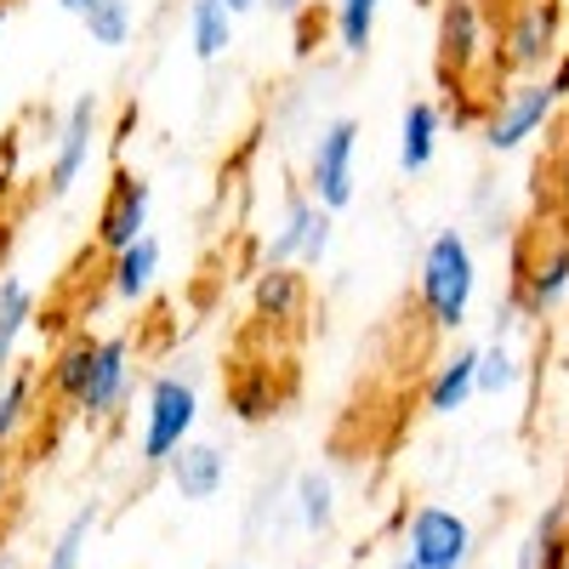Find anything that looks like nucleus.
Returning <instances> with one entry per match:
<instances>
[{
	"label": "nucleus",
	"instance_id": "f257e3e1",
	"mask_svg": "<svg viewBox=\"0 0 569 569\" xmlns=\"http://www.w3.org/2000/svg\"><path fill=\"white\" fill-rule=\"evenodd\" d=\"M416 297L421 313L433 330L456 337V330L472 319V302H479V251L461 228H439L421 251V273H416Z\"/></svg>",
	"mask_w": 569,
	"mask_h": 569
},
{
	"label": "nucleus",
	"instance_id": "f03ea898",
	"mask_svg": "<svg viewBox=\"0 0 569 569\" xmlns=\"http://www.w3.org/2000/svg\"><path fill=\"white\" fill-rule=\"evenodd\" d=\"M194 427H200V388L188 382V376H177V370H160L149 382V393H142L137 461L166 472V461L194 439Z\"/></svg>",
	"mask_w": 569,
	"mask_h": 569
},
{
	"label": "nucleus",
	"instance_id": "7ed1b4c3",
	"mask_svg": "<svg viewBox=\"0 0 569 569\" xmlns=\"http://www.w3.org/2000/svg\"><path fill=\"white\" fill-rule=\"evenodd\" d=\"M399 558H410L416 569H467L479 558V530L461 507L421 501L399 525Z\"/></svg>",
	"mask_w": 569,
	"mask_h": 569
},
{
	"label": "nucleus",
	"instance_id": "20e7f679",
	"mask_svg": "<svg viewBox=\"0 0 569 569\" xmlns=\"http://www.w3.org/2000/svg\"><path fill=\"white\" fill-rule=\"evenodd\" d=\"M558 52H563V0H525V7L507 18L490 63H496V74L541 80L558 63Z\"/></svg>",
	"mask_w": 569,
	"mask_h": 569
},
{
	"label": "nucleus",
	"instance_id": "39448f33",
	"mask_svg": "<svg viewBox=\"0 0 569 569\" xmlns=\"http://www.w3.org/2000/svg\"><path fill=\"white\" fill-rule=\"evenodd\" d=\"M302 194L330 217L353 206V194H359V120L353 114H337V120L319 126L313 149H308Z\"/></svg>",
	"mask_w": 569,
	"mask_h": 569
},
{
	"label": "nucleus",
	"instance_id": "423d86ee",
	"mask_svg": "<svg viewBox=\"0 0 569 569\" xmlns=\"http://www.w3.org/2000/svg\"><path fill=\"white\" fill-rule=\"evenodd\" d=\"M558 114V98L547 80H512L485 114V149L490 154H518L530 137L547 131V120Z\"/></svg>",
	"mask_w": 569,
	"mask_h": 569
},
{
	"label": "nucleus",
	"instance_id": "0eeeda50",
	"mask_svg": "<svg viewBox=\"0 0 569 569\" xmlns=\"http://www.w3.org/2000/svg\"><path fill=\"white\" fill-rule=\"evenodd\" d=\"M149 211H154V182L142 177V171H131V166H120V171L109 177V194H103V206H98V222H91V240H98V251L120 257L126 246H137L142 233H149Z\"/></svg>",
	"mask_w": 569,
	"mask_h": 569
},
{
	"label": "nucleus",
	"instance_id": "6e6552de",
	"mask_svg": "<svg viewBox=\"0 0 569 569\" xmlns=\"http://www.w3.org/2000/svg\"><path fill=\"white\" fill-rule=\"evenodd\" d=\"M98 120H103V103L91 98H74L58 120V137H52V160H46V194L52 200H69L86 166H91V149H98Z\"/></svg>",
	"mask_w": 569,
	"mask_h": 569
},
{
	"label": "nucleus",
	"instance_id": "1a4fd4ad",
	"mask_svg": "<svg viewBox=\"0 0 569 569\" xmlns=\"http://www.w3.org/2000/svg\"><path fill=\"white\" fill-rule=\"evenodd\" d=\"M131 376H137L131 337H120V330H114V337H98V348H91V370H86V388L74 399V416L114 421L126 410V399H131Z\"/></svg>",
	"mask_w": 569,
	"mask_h": 569
},
{
	"label": "nucleus",
	"instance_id": "9d476101",
	"mask_svg": "<svg viewBox=\"0 0 569 569\" xmlns=\"http://www.w3.org/2000/svg\"><path fill=\"white\" fill-rule=\"evenodd\" d=\"M490 52V23L479 0H445L439 7V74L467 80Z\"/></svg>",
	"mask_w": 569,
	"mask_h": 569
},
{
	"label": "nucleus",
	"instance_id": "9b49d317",
	"mask_svg": "<svg viewBox=\"0 0 569 569\" xmlns=\"http://www.w3.org/2000/svg\"><path fill=\"white\" fill-rule=\"evenodd\" d=\"M518 308H525V319H552L569 308V240H552L541 246V257L525 268L518 262V284H512Z\"/></svg>",
	"mask_w": 569,
	"mask_h": 569
},
{
	"label": "nucleus",
	"instance_id": "f8f14e48",
	"mask_svg": "<svg viewBox=\"0 0 569 569\" xmlns=\"http://www.w3.org/2000/svg\"><path fill=\"white\" fill-rule=\"evenodd\" d=\"M166 479H171L177 501L206 507V501H217L222 485H228V456H222L217 445H206V439H188V445L166 461Z\"/></svg>",
	"mask_w": 569,
	"mask_h": 569
},
{
	"label": "nucleus",
	"instance_id": "ddd939ff",
	"mask_svg": "<svg viewBox=\"0 0 569 569\" xmlns=\"http://www.w3.org/2000/svg\"><path fill=\"white\" fill-rule=\"evenodd\" d=\"M472 399H479V348L461 342V348H450V353L433 365V376H427L421 410H427V416H456V410H467Z\"/></svg>",
	"mask_w": 569,
	"mask_h": 569
},
{
	"label": "nucleus",
	"instance_id": "4468645a",
	"mask_svg": "<svg viewBox=\"0 0 569 569\" xmlns=\"http://www.w3.org/2000/svg\"><path fill=\"white\" fill-rule=\"evenodd\" d=\"M308 297H313L308 268H262L251 284V313L262 325H297L308 313Z\"/></svg>",
	"mask_w": 569,
	"mask_h": 569
},
{
	"label": "nucleus",
	"instance_id": "2eb2a0df",
	"mask_svg": "<svg viewBox=\"0 0 569 569\" xmlns=\"http://www.w3.org/2000/svg\"><path fill=\"white\" fill-rule=\"evenodd\" d=\"M512 569H569V496L547 501V512H536V525L518 541Z\"/></svg>",
	"mask_w": 569,
	"mask_h": 569
},
{
	"label": "nucleus",
	"instance_id": "dca6fc26",
	"mask_svg": "<svg viewBox=\"0 0 569 569\" xmlns=\"http://www.w3.org/2000/svg\"><path fill=\"white\" fill-rule=\"evenodd\" d=\"M439 137H445V109H439V103H427V98L405 103V114H399V171H405V177L433 171Z\"/></svg>",
	"mask_w": 569,
	"mask_h": 569
},
{
	"label": "nucleus",
	"instance_id": "f3484780",
	"mask_svg": "<svg viewBox=\"0 0 569 569\" xmlns=\"http://www.w3.org/2000/svg\"><path fill=\"white\" fill-rule=\"evenodd\" d=\"M160 262H166V251H160L154 233H142L137 246H126L120 257H109V291H114V302L137 308L160 284Z\"/></svg>",
	"mask_w": 569,
	"mask_h": 569
},
{
	"label": "nucleus",
	"instance_id": "a211bd4d",
	"mask_svg": "<svg viewBox=\"0 0 569 569\" xmlns=\"http://www.w3.org/2000/svg\"><path fill=\"white\" fill-rule=\"evenodd\" d=\"M40 416V365H23L0 376V450H12Z\"/></svg>",
	"mask_w": 569,
	"mask_h": 569
},
{
	"label": "nucleus",
	"instance_id": "6ab92c4d",
	"mask_svg": "<svg viewBox=\"0 0 569 569\" xmlns=\"http://www.w3.org/2000/svg\"><path fill=\"white\" fill-rule=\"evenodd\" d=\"M291 512L308 536H330L337 530V512H342V496H337V479L325 467H302L291 479Z\"/></svg>",
	"mask_w": 569,
	"mask_h": 569
},
{
	"label": "nucleus",
	"instance_id": "aec40b11",
	"mask_svg": "<svg viewBox=\"0 0 569 569\" xmlns=\"http://www.w3.org/2000/svg\"><path fill=\"white\" fill-rule=\"evenodd\" d=\"M91 348H98V337L91 330H74V337H63L58 342V353H52V365L40 370V388L52 393L63 410H74V399H80V388H86V370H91Z\"/></svg>",
	"mask_w": 569,
	"mask_h": 569
},
{
	"label": "nucleus",
	"instance_id": "412c9836",
	"mask_svg": "<svg viewBox=\"0 0 569 569\" xmlns=\"http://www.w3.org/2000/svg\"><path fill=\"white\" fill-rule=\"evenodd\" d=\"M40 302H34V284L7 273L0 279V376L18 370V342L29 337V325H34Z\"/></svg>",
	"mask_w": 569,
	"mask_h": 569
},
{
	"label": "nucleus",
	"instance_id": "4be33fe9",
	"mask_svg": "<svg viewBox=\"0 0 569 569\" xmlns=\"http://www.w3.org/2000/svg\"><path fill=\"white\" fill-rule=\"evenodd\" d=\"M313 217H319V206L302 194V188H291V194H284V217H279V228L268 233L262 268H302V246H308Z\"/></svg>",
	"mask_w": 569,
	"mask_h": 569
},
{
	"label": "nucleus",
	"instance_id": "5701e85b",
	"mask_svg": "<svg viewBox=\"0 0 569 569\" xmlns=\"http://www.w3.org/2000/svg\"><path fill=\"white\" fill-rule=\"evenodd\" d=\"M98 525H103V507L98 501H80L63 525H58V536L46 541V558H40V569H86V558H91V536H98Z\"/></svg>",
	"mask_w": 569,
	"mask_h": 569
},
{
	"label": "nucleus",
	"instance_id": "b1692460",
	"mask_svg": "<svg viewBox=\"0 0 569 569\" xmlns=\"http://www.w3.org/2000/svg\"><path fill=\"white\" fill-rule=\"evenodd\" d=\"M233 46V18L222 0H188V52L200 63H217Z\"/></svg>",
	"mask_w": 569,
	"mask_h": 569
},
{
	"label": "nucleus",
	"instance_id": "393cba45",
	"mask_svg": "<svg viewBox=\"0 0 569 569\" xmlns=\"http://www.w3.org/2000/svg\"><path fill=\"white\" fill-rule=\"evenodd\" d=\"M80 29L91 46H103V52H126L131 34H137V7L131 0H91L80 12Z\"/></svg>",
	"mask_w": 569,
	"mask_h": 569
},
{
	"label": "nucleus",
	"instance_id": "a878e982",
	"mask_svg": "<svg viewBox=\"0 0 569 569\" xmlns=\"http://www.w3.org/2000/svg\"><path fill=\"white\" fill-rule=\"evenodd\" d=\"M376 18H382V0H330V29L348 58H365L376 40Z\"/></svg>",
	"mask_w": 569,
	"mask_h": 569
},
{
	"label": "nucleus",
	"instance_id": "bb28decb",
	"mask_svg": "<svg viewBox=\"0 0 569 569\" xmlns=\"http://www.w3.org/2000/svg\"><path fill=\"white\" fill-rule=\"evenodd\" d=\"M525 382V359L512 353V342H485L479 348V393L485 399H501Z\"/></svg>",
	"mask_w": 569,
	"mask_h": 569
},
{
	"label": "nucleus",
	"instance_id": "cd10ccee",
	"mask_svg": "<svg viewBox=\"0 0 569 569\" xmlns=\"http://www.w3.org/2000/svg\"><path fill=\"white\" fill-rule=\"evenodd\" d=\"M228 410L240 421H268L273 416V388L268 382H233L228 388Z\"/></svg>",
	"mask_w": 569,
	"mask_h": 569
},
{
	"label": "nucleus",
	"instance_id": "c85d7f7f",
	"mask_svg": "<svg viewBox=\"0 0 569 569\" xmlns=\"http://www.w3.org/2000/svg\"><path fill=\"white\" fill-rule=\"evenodd\" d=\"M330 240H337V217L319 211L313 228H308V246H302V268H319V262L330 257Z\"/></svg>",
	"mask_w": 569,
	"mask_h": 569
},
{
	"label": "nucleus",
	"instance_id": "c756f323",
	"mask_svg": "<svg viewBox=\"0 0 569 569\" xmlns=\"http://www.w3.org/2000/svg\"><path fill=\"white\" fill-rule=\"evenodd\" d=\"M518 325H525V308H518V297H507V302L496 308V319H490V342H512Z\"/></svg>",
	"mask_w": 569,
	"mask_h": 569
},
{
	"label": "nucleus",
	"instance_id": "7c9ffc66",
	"mask_svg": "<svg viewBox=\"0 0 569 569\" xmlns=\"http://www.w3.org/2000/svg\"><path fill=\"white\" fill-rule=\"evenodd\" d=\"M18 171V131L7 137V154H0V177H12ZM0 194H7V182H0Z\"/></svg>",
	"mask_w": 569,
	"mask_h": 569
},
{
	"label": "nucleus",
	"instance_id": "2f4dec72",
	"mask_svg": "<svg viewBox=\"0 0 569 569\" xmlns=\"http://www.w3.org/2000/svg\"><path fill=\"white\" fill-rule=\"evenodd\" d=\"M12 496V450H0V501Z\"/></svg>",
	"mask_w": 569,
	"mask_h": 569
},
{
	"label": "nucleus",
	"instance_id": "473e14b6",
	"mask_svg": "<svg viewBox=\"0 0 569 569\" xmlns=\"http://www.w3.org/2000/svg\"><path fill=\"white\" fill-rule=\"evenodd\" d=\"M313 7H319V0H273V12H297V18L313 12Z\"/></svg>",
	"mask_w": 569,
	"mask_h": 569
},
{
	"label": "nucleus",
	"instance_id": "72a5a7b5",
	"mask_svg": "<svg viewBox=\"0 0 569 569\" xmlns=\"http://www.w3.org/2000/svg\"><path fill=\"white\" fill-rule=\"evenodd\" d=\"M222 7H228V18H246V12L262 7V0H222Z\"/></svg>",
	"mask_w": 569,
	"mask_h": 569
},
{
	"label": "nucleus",
	"instance_id": "f704fd0d",
	"mask_svg": "<svg viewBox=\"0 0 569 569\" xmlns=\"http://www.w3.org/2000/svg\"><path fill=\"white\" fill-rule=\"evenodd\" d=\"M86 7H91V0H58V12H69V18H80Z\"/></svg>",
	"mask_w": 569,
	"mask_h": 569
},
{
	"label": "nucleus",
	"instance_id": "c9c22d12",
	"mask_svg": "<svg viewBox=\"0 0 569 569\" xmlns=\"http://www.w3.org/2000/svg\"><path fill=\"white\" fill-rule=\"evenodd\" d=\"M0 569H23V563H18V552H0Z\"/></svg>",
	"mask_w": 569,
	"mask_h": 569
},
{
	"label": "nucleus",
	"instance_id": "e433bc0d",
	"mask_svg": "<svg viewBox=\"0 0 569 569\" xmlns=\"http://www.w3.org/2000/svg\"><path fill=\"white\" fill-rule=\"evenodd\" d=\"M12 18V0H0V23H7Z\"/></svg>",
	"mask_w": 569,
	"mask_h": 569
},
{
	"label": "nucleus",
	"instance_id": "4c0bfd02",
	"mask_svg": "<svg viewBox=\"0 0 569 569\" xmlns=\"http://www.w3.org/2000/svg\"><path fill=\"white\" fill-rule=\"evenodd\" d=\"M388 569H416V563H410V558H393V563H388Z\"/></svg>",
	"mask_w": 569,
	"mask_h": 569
},
{
	"label": "nucleus",
	"instance_id": "58836bf2",
	"mask_svg": "<svg viewBox=\"0 0 569 569\" xmlns=\"http://www.w3.org/2000/svg\"><path fill=\"white\" fill-rule=\"evenodd\" d=\"M228 569H257V563H228Z\"/></svg>",
	"mask_w": 569,
	"mask_h": 569
},
{
	"label": "nucleus",
	"instance_id": "ea45409f",
	"mask_svg": "<svg viewBox=\"0 0 569 569\" xmlns=\"http://www.w3.org/2000/svg\"><path fill=\"white\" fill-rule=\"evenodd\" d=\"M302 569H319V563H302Z\"/></svg>",
	"mask_w": 569,
	"mask_h": 569
}]
</instances>
